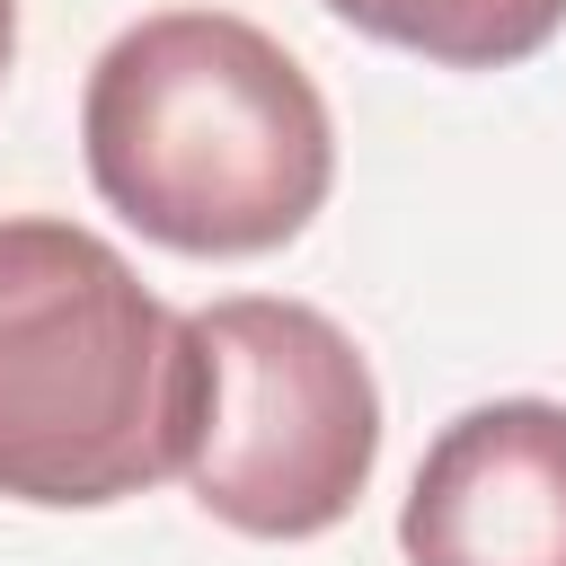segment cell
<instances>
[{
    "label": "cell",
    "instance_id": "1",
    "mask_svg": "<svg viewBox=\"0 0 566 566\" xmlns=\"http://www.w3.org/2000/svg\"><path fill=\"white\" fill-rule=\"evenodd\" d=\"M80 150L106 212L177 256H265L336 186L318 80L230 9L133 18L88 71Z\"/></svg>",
    "mask_w": 566,
    "mask_h": 566
},
{
    "label": "cell",
    "instance_id": "2",
    "mask_svg": "<svg viewBox=\"0 0 566 566\" xmlns=\"http://www.w3.org/2000/svg\"><path fill=\"white\" fill-rule=\"evenodd\" d=\"M186 451V318L115 239L62 212L0 221V495L97 513Z\"/></svg>",
    "mask_w": 566,
    "mask_h": 566
},
{
    "label": "cell",
    "instance_id": "3",
    "mask_svg": "<svg viewBox=\"0 0 566 566\" xmlns=\"http://www.w3.org/2000/svg\"><path fill=\"white\" fill-rule=\"evenodd\" d=\"M380 469V380L363 345L274 292L186 318V495L239 539L336 531Z\"/></svg>",
    "mask_w": 566,
    "mask_h": 566
},
{
    "label": "cell",
    "instance_id": "4",
    "mask_svg": "<svg viewBox=\"0 0 566 566\" xmlns=\"http://www.w3.org/2000/svg\"><path fill=\"white\" fill-rule=\"evenodd\" d=\"M407 566H566V407L486 398L451 416L398 504Z\"/></svg>",
    "mask_w": 566,
    "mask_h": 566
},
{
    "label": "cell",
    "instance_id": "5",
    "mask_svg": "<svg viewBox=\"0 0 566 566\" xmlns=\"http://www.w3.org/2000/svg\"><path fill=\"white\" fill-rule=\"evenodd\" d=\"M318 9L442 71H513L566 27V0H318Z\"/></svg>",
    "mask_w": 566,
    "mask_h": 566
},
{
    "label": "cell",
    "instance_id": "6",
    "mask_svg": "<svg viewBox=\"0 0 566 566\" xmlns=\"http://www.w3.org/2000/svg\"><path fill=\"white\" fill-rule=\"evenodd\" d=\"M9 53H18V0H0V80H9Z\"/></svg>",
    "mask_w": 566,
    "mask_h": 566
}]
</instances>
